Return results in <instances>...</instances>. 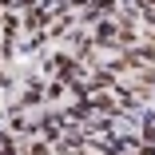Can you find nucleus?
Returning <instances> with one entry per match:
<instances>
[]
</instances>
